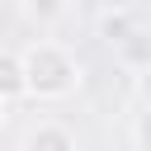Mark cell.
<instances>
[{
    "label": "cell",
    "mask_w": 151,
    "mask_h": 151,
    "mask_svg": "<svg viewBox=\"0 0 151 151\" xmlns=\"http://www.w3.org/2000/svg\"><path fill=\"white\" fill-rule=\"evenodd\" d=\"M94 24H99V38L113 47V42H118V38H127L142 19H137L132 9H123V5H113V9H99V19H94Z\"/></svg>",
    "instance_id": "5b68a950"
},
{
    "label": "cell",
    "mask_w": 151,
    "mask_h": 151,
    "mask_svg": "<svg viewBox=\"0 0 151 151\" xmlns=\"http://www.w3.org/2000/svg\"><path fill=\"white\" fill-rule=\"evenodd\" d=\"M24 151H76V137H71V127H61V123L42 118L38 127H28Z\"/></svg>",
    "instance_id": "277c9868"
},
{
    "label": "cell",
    "mask_w": 151,
    "mask_h": 151,
    "mask_svg": "<svg viewBox=\"0 0 151 151\" xmlns=\"http://www.w3.org/2000/svg\"><path fill=\"white\" fill-rule=\"evenodd\" d=\"M5 123H9V104L0 99V127H5Z\"/></svg>",
    "instance_id": "ba28073f"
},
{
    "label": "cell",
    "mask_w": 151,
    "mask_h": 151,
    "mask_svg": "<svg viewBox=\"0 0 151 151\" xmlns=\"http://www.w3.org/2000/svg\"><path fill=\"white\" fill-rule=\"evenodd\" d=\"M28 90H24V61H19V52H0V99L14 104Z\"/></svg>",
    "instance_id": "8992f818"
},
{
    "label": "cell",
    "mask_w": 151,
    "mask_h": 151,
    "mask_svg": "<svg viewBox=\"0 0 151 151\" xmlns=\"http://www.w3.org/2000/svg\"><path fill=\"white\" fill-rule=\"evenodd\" d=\"M19 61H24V90L33 94V99H66L76 85H80V66H76V57L61 47V42H52V38H38V42H28L24 52H19Z\"/></svg>",
    "instance_id": "6da1fadb"
},
{
    "label": "cell",
    "mask_w": 151,
    "mask_h": 151,
    "mask_svg": "<svg viewBox=\"0 0 151 151\" xmlns=\"http://www.w3.org/2000/svg\"><path fill=\"white\" fill-rule=\"evenodd\" d=\"M113 57H118L123 71H151V24H137L127 38H118Z\"/></svg>",
    "instance_id": "7a4b0ae2"
},
{
    "label": "cell",
    "mask_w": 151,
    "mask_h": 151,
    "mask_svg": "<svg viewBox=\"0 0 151 151\" xmlns=\"http://www.w3.org/2000/svg\"><path fill=\"white\" fill-rule=\"evenodd\" d=\"M19 14H24V24H33L38 33H52V28L71 14V0H19Z\"/></svg>",
    "instance_id": "3957f363"
},
{
    "label": "cell",
    "mask_w": 151,
    "mask_h": 151,
    "mask_svg": "<svg viewBox=\"0 0 151 151\" xmlns=\"http://www.w3.org/2000/svg\"><path fill=\"white\" fill-rule=\"evenodd\" d=\"M132 142H137V151H151V104L132 118Z\"/></svg>",
    "instance_id": "52a82bcc"
}]
</instances>
